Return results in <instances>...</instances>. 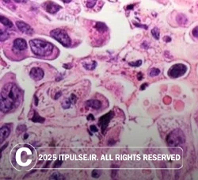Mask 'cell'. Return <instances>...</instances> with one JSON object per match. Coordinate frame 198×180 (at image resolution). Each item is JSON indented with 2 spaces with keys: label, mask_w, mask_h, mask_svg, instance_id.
Instances as JSON below:
<instances>
[{
  "label": "cell",
  "mask_w": 198,
  "mask_h": 180,
  "mask_svg": "<svg viewBox=\"0 0 198 180\" xmlns=\"http://www.w3.org/2000/svg\"><path fill=\"white\" fill-rule=\"evenodd\" d=\"M60 95H61V91H59L58 93L55 94V99H58L60 97Z\"/></svg>",
  "instance_id": "f546056e"
},
{
  "label": "cell",
  "mask_w": 198,
  "mask_h": 180,
  "mask_svg": "<svg viewBox=\"0 0 198 180\" xmlns=\"http://www.w3.org/2000/svg\"><path fill=\"white\" fill-rule=\"evenodd\" d=\"M147 87V83H143V84L140 87V90H144V88H146Z\"/></svg>",
  "instance_id": "4dcf8cb0"
},
{
  "label": "cell",
  "mask_w": 198,
  "mask_h": 180,
  "mask_svg": "<svg viewBox=\"0 0 198 180\" xmlns=\"http://www.w3.org/2000/svg\"><path fill=\"white\" fill-rule=\"evenodd\" d=\"M30 77L36 81H39L44 77V71L40 67H33L30 72H29Z\"/></svg>",
  "instance_id": "9c48e42d"
},
{
  "label": "cell",
  "mask_w": 198,
  "mask_h": 180,
  "mask_svg": "<svg viewBox=\"0 0 198 180\" xmlns=\"http://www.w3.org/2000/svg\"><path fill=\"white\" fill-rule=\"evenodd\" d=\"M187 67L185 64H177L173 65L168 71V76L171 78H178L186 72Z\"/></svg>",
  "instance_id": "5b68a950"
},
{
  "label": "cell",
  "mask_w": 198,
  "mask_h": 180,
  "mask_svg": "<svg viewBox=\"0 0 198 180\" xmlns=\"http://www.w3.org/2000/svg\"><path fill=\"white\" fill-rule=\"evenodd\" d=\"M32 121L33 122H41V123H42V122H44V118L41 117L38 113L34 112V115H33V117L32 118Z\"/></svg>",
  "instance_id": "ac0fdd59"
},
{
  "label": "cell",
  "mask_w": 198,
  "mask_h": 180,
  "mask_svg": "<svg viewBox=\"0 0 198 180\" xmlns=\"http://www.w3.org/2000/svg\"><path fill=\"white\" fill-rule=\"evenodd\" d=\"M51 179H64V175H62V174H60V173H58V172H55V173H53L52 175H51Z\"/></svg>",
  "instance_id": "ffe728a7"
},
{
  "label": "cell",
  "mask_w": 198,
  "mask_h": 180,
  "mask_svg": "<svg viewBox=\"0 0 198 180\" xmlns=\"http://www.w3.org/2000/svg\"><path fill=\"white\" fill-rule=\"evenodd\" d=\"M152 34L156 40L159 39V30L158 28H154L152 30Z\"/></svg>",
  "instance_id": "44dd1931"
},
{
  "label": "cell",
  "mask_w": 198,
  "mask_h": 180,
  "mask_svg": "<svg viewBox=\"0 0 198 180\" xmlns=\"http://www.w3.org/2000/svg\"><path fill=\"white\" fill-rule=\"evenodd\" d=\"M3 1L5 3H6V4H9V3H10V0H3Z\"/></svg>",
  "instance_id": "e575fe53"
},
{
  "label": "cell",
  "mask_w": 198,
  "mask_h": 180,
  "mask_svg": "<svg viewBox=\"0 0 198 180\" xmlns=\"http://www.w3.org/2000/svg\"><path fill=\"white\" fill-rule=\"evenodd\" d=\"M177 22L181 26H184L188 22V19H187L186 16L183 14H179V15L177 16Z\"/></svg>",
  "instance_id": "4fadbf2b"
},
{
  "label": "cell",
  "mask_w": 198,
  "mask_h": 180,
  "mask_svg": "<svg viewBox=\"0 0 198 180\" xmlns=\"http://www.w3.org/2000/svg\"><path fill=\"white\" fill-rule=\"evenodd\" d=\"M96 3H97V0H87V6L89 7V8H92L93 6H95Z\"/></svg>",
  "instance_id": "603a6c76"
},
{
  "label": "cell",
  "mask_w": 198,
  "mask_h": 180,
  "mask_svg": "<svg viewBox=\"0 0 198 180\" xmlns=\"http://www.w3.org/2000/svg\"><path fill=\"white\" fill-rule=\"evenodd\" d=\"M166 143L170 147H177V146L182 145L186 141V137L184 135L183 132L177 129L173 130L171 133L168 134L166 137Z\"/></svg>",
  "instance_id": "3957f363"
},
{
  "label": "cell",
  "mask_w": 198,
  "mask_h": 180,
  "mask_svg": "<svg viewBox=\"0 0 198 180\" xmlns=\"http://www.w3.org/2000/svg\"><path fill=\"white\" fill-rule=\"evenodd\" d=\"M113 116H114V113L112 111H110V112H109L108 113H106L104 116H102V117L99 118V125H101L103 133H104V131H105V129L107 127L109 121L112 119Z\"/></svg>",
  "instance_id": "ba28073f"
},
{
  "label": "cell",
  "mask_w": 198,
  "mask_h": 180,
  "mask_svg": "<svg viewBox=\"0 0 198 180\" xmlns=\"http://www.w3.org/2000/svg\"><path fill=\"white\" fill-rule=\"evenodd\" d=\"M51 37L53 38L55 40L60 42L65 47H69L71 44V40L69 38V36L64 30L60 29H53L50 33Z\"/></svg>",
  "instance_id": "277c9868"
},
{
  "label": "cell",
  "mask_w": 198,
  "mask_h": 180,
  "mask_svg": "<svg viewBox=\"0 0 198 180\" xmlns=\"http://www.w3.org/2000/svg\"><path fill=\"white\" fill-rule=\"evenodd\" d=\"M64 3H69L71 1V0H62Z\"/></svg>",
  "instance_id": "8d00e7d4"
},
{
  "label": "cell",
  "mask_w": 198,
  "mask_h": 180,
  "mask_svg": "<svg viewBox=\"0 0 198 180\" xmlns=\"http://www.w3.org/2000/svg\"><path fill=\"white\" fill-rule=\"evenodd\" d=\"M159 73H160V70L159 69H158V68H152V69L150 71L149 75H150V76H152V77H154V76H158Z\"/></svg>",
  "instance_id": "7402d4cb"
},
{
  "label": "cell",
  "mask_w": 198,
  "mask_h": 180,
  "mask_svg": "<svg viewBox=\"0 0 198 180\" xmlns=\"http://www.w3.org/2000/svg\"><path fill=\"white\" fill-rule=\"evenodd\" d=\"M95 28L98 30L99 32H105L107 30V26L102 22H98L95 26Z\"/></svg>",
  "instance_id": "2e32d148"
},
{
  "label": "cell",
  "mask_w": 198,
  "mask_h": 180,
  "mask_svg": "<svg viewBox=\"0 0 198 180\" xmlns=\"http://www.w3.org/2000/svg\"><path fill=\"white\" fill-rule=\"evenodd\" d=\"M62 163H63V161L61 160H57V162H55V163L54 164V167H58L61 165Z\"/></svg>",
  "instance_id": "f1b7e54d"
},
{
  "label": "cell",
  "mask_w": 198,
  "mask_h": 180,
  "mask_svg": "<svg viewBox=\"0 0 198 180\" xmlns=\"http://www.w3.org/2000/svg\"><path fill=\"white\" fill-rule=\"evenodd\" d=\"M101 175V172L98 171V170H93L92 172V177L93 178H99Z\"/></svg>",
  "instance_id": "d4e9b609"
},
{
  "label": "cell",
  "mask_w": 198,
  "mask_h": 180,
  "mask_svg": "<svg viewBox=\"0 0 198 180\" xmlns=\"http://www.w3.org/2000/svg\"><path fill=\"white\" fill-rule=\"evenodd\" d=\"M97 66L96 61H92L91 64H83V67L87 70H93Z\"/></svg>",
  "instance_id": "e0dca14e"
},
{
  "label": "cell",
  "mask_w": 198,
  "mask_h": 180,
  "mask_svg": "<svg viewBox=\"0 0 198 180\" xmlns=\"http://www.w3.org/2000/svg\"><path fill=\"white\" fill-rule=\"evenodd\" d=\"M142 64V60H136V62H130L129 65L130 66H133V67H139Z\"/></svg>",
  "instance_id": "cb8c5ba5"
},
{
  "label": "cell",
  "mask_w": 198,
  "mask_h": 180,
  "mask_svg": "<svg viewBox=\"0 0 198 180\" xmlns=\"http://www.w3.org/2000/svg\"><path fill=\"white\" fill-rule=\"evenodd\" d=\"M70 99H71V102H72V103H75L76 100H77L75 95L74 94H71V95Z\"/></svg>",
  "instance_id": "4316f807"
},
{
  "label": "cell",
  "mask_w": 198,
  "mask_h": 180,
  "mask_svg": "<svg viewBox=\"0 0 198 180\" xmlns=\"http://www.w3.org/2000/svg\"><path fill=\"white\" fill-rule=\"evenodd\" d=\"M192 34L193 35V37L196 38H198V26L195 27L194 29H192Z\"/></svg>",
  "instance_id": "484cf974"
},
{
  "label": "cell",
  "mask_w": 198,
  "mask_h": 180,
  "mask_svg": "<svg viewBox=\"0 0 198 180\" xmlns=\"http://www.w3.org/2000/svg\"><path fill=\"white\" fill-rule=\"evenodd\" d=\"M10 37L9 33L6 30H4L3 29H1V33H0V38H1V41H6V39H8Z\"/></svg>",
  "instance_id": "9a60e30c"
},
{
  "label": "cell",
  "mask_w": 198,
  "mask_h": 180,
  "mask_svg": "<svg viewBox=\"0 0 198 180\" xmlns=\"http://www.w3.org/2000/svg\"><path fill=\"white\" fill-rule=\"evenodd\" d=\"M43 8L46 10L48 13L50 14H55L62 8L61 6L55 3H53L52 1H48L46 3H44Z\"/></svg>",
  "instance_id": "8992f818"
},
{
  "label": "cell",
  "mask_w": 198,
  "mask_h": 180,
  "mask_svg": "<svg viewBox=\"0 0 198 180\" xmlns=\"http://www.w3.org/2000/svg\"><path fill=\"white\" fill-rule=\"evenodd\" d=\"M1 23L3 24V26H6V27H8V28H12L13 27V22L9 20L8 18H6V17H4L3 15H1Z\"/></svg>",
  "instance_id": "5bb4252c"
},
{
  "label": "cell",
  "mask_w": 198,
  "mask_h": 180,
  "mask_svg": "<svg viewBox=\"0 0 198 180\" xmlns=\"http://www.w3.org/2000/svg\"><path fill=\"white\" fill-rule=\"evenodd\" d=\"M15 2H16V3H21V2H26V1H24V0H14Z\"/></svg>",
  "instance_id": "d590c367"
},
{
  "label": "cell",
  "mask_w": 198,
  "mask_h": 180,
  "mask_svg": "<svg viewBox=\"0 0 198 180\" xmlns=\"http://www.w3.org/2000/svg\"><path fill=\"white\" fill-rule=\"evenodd\" d=\"M71 100L70 99V98L69 99H66L65 100H64V102H62V107L64 108V109H68V108H70L71 105Z\"/></svg>",
  "instance_id": "d6986e66"
},
{
  "label": "cell",
  "mask_w": 198,
  "mask_h": 180,
  "mask_svg": "<svg viewBox=\"0 0 198 180\" xmlns=\"http://www.w3.org/2000/svg\"><path fill=\"white\" fill-rule=\"evenodd\" d=\"M14 47L18 51H23L26 49L27 43L22 38H17L14 41Z\"/></svg>",
  "instance_id": "30bf717a"
},
{
  "label": "cell",
  "mask_w": 198,
  "mask_h": 180,
  "mask_svg": "<svg viewBox=\"0 0 198 180\" xmlns=\"http://www.w3.org/2000/svg\"><path fill=\"white\" fill-rule=\"evenodd\" d=\"M32 52L38 56H48L53 50V45L41 39H33L29 41Z\"/></svg>",
  "instance_id": "7a4b0ae2"
},
{
  "label": "cell",
  "mask_w": 198,
  "mask_h": 180,
  "mask_svg": "<svg viewBox=\"0 0 198 180\" xmlns=\"http://www.w3.org/2000/svg\"><path fill=\"white\" fill-rule=\"evenodd\" d=\"M164 41H166V42H169V41H171V39H170V37H165V38H164Z\"/></svg>",
  "instance_id": "1f68e13d"
},
{
  "label": "cell",
  "mask_w": 198,
  "mask_h": 180,
  "mask_svg": "<svg viewBox=\"0 0 198 180\" xmlns=\"http://www.w3.org/2000/svg\"><path fill=\"white\" fill-rule=\"evenodd\" d=\"M10 133V129L7 126H3L0 129V142L1 144L8 137Z\"/></svg>",
  "instance_id": "8fae6325"
},
{
  "label": "cell",
  "mask_w": 198,
  "mask_h": 180,
  "mask_svg": "<svg viewBox=\"0 0 198 180\" xmlns=\"http://www.w3.org/2000/svg\"><path fill=\"white\" fill-rule=\"evenodd\" d=\"M87 120H94V117L92 114H90L89 116L87 117Z\"/></svg>",
  "instance_id": "d6a6232c"
},
{
  "label": "cell",
  "mask_w": 198,
  "mask_h": 180,
  "mask_svg": "<svg viewBox=\"0 0 198 180\" xmlns=\"http://www.w3.org/2000/svg\"><path fill=\"white\" fill-rule=\"evenodd\" d=\"M138 79H139V80H141V79H142V74H141V73H140V75H138Z\"/></svg>",
  "instance_id": "836d02e7"
},
{
  "label": "cell",
  "mask_w": 198,
  "mask_h": 180,
  "mask_svg": "<svg viewBox=\"0 0 198 180\" xmlns=\"http://www.w3.org/2000/svg\"><path fill=\"white\" fill-rule=\"evenodd\" d=\"M21 92L17 85L13 83H6L2 89L0 97V108L3 113H7L19 106L21 101Z\"/></svg>",
  "instance_id": "6da1fadb"
},
{
  "label": "cell",
  "mask_w": 198,
  "mask_h": 180,
  "mask_svg": "<svg viewBox=\"0 0 198 180\" xmlns=\"http://www.w3.org/2000/svg\"><path fill=\"white\" fill-rule=\"evenodd\" d=\"M90 130L92 131L93 133H97L98 131V128H97L95 125H90Z\"/></svg>",
  "instance_id": "83f0119b"
},
{
  "label": "cell",
  "mask_w": 198,
  "mask_h": 180,
  "mask_svg": "<svg viewBox=\"0 0 198 180\" xmlns=\"http://www.w3.org/2000/svg\"><path fill=\"white\" fill-rule=\"evenodd\" d=\"M86 105L88 107H90L93 109V110H98L99 108H101L102 106V103L98 100L96 99H90L86 102Z\"/></svg>",
  "instance_id": "7c38bea8"
},
{
  "label": "cell",
  "mask_w": 198,
  "mask_h": 180,
  "mask_svg": "<svg viewBox=\"0 0 198 180\" xmlns=\"http://www.w3.org/2000/svg\"><path fill=\"white\" fill-rule=\"evenodd\" d=\"M16 26H17L18 29L20 30L21 32L24 33H26L28 35H32L33 33V30L31 28V26L26 23V22H24L17 21L16 22Z\"/></svg>",
  "instance_id": "52a82bcc"
}]
</instances>
